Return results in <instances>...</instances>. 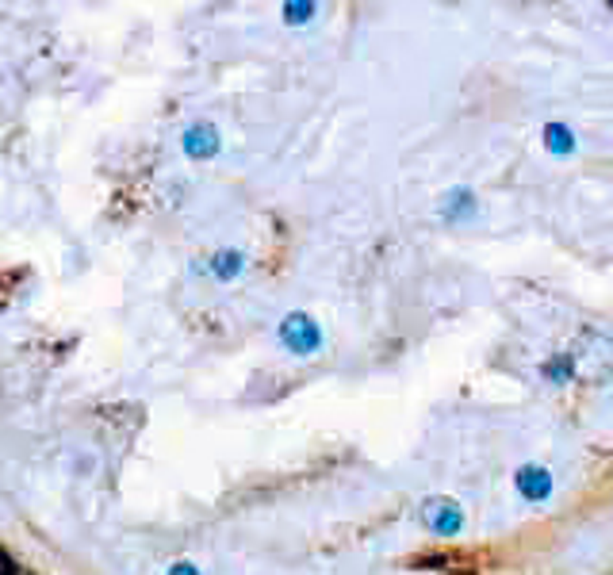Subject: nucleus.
<instances>
[{"instance_id": "obj_5", "label": "nucleus", "mask_w": 613, "mask_h": 575, "mask_svg": "<svg viewBox=\"0 0 613 575\" xmlns=\"http://www.w3.org/2000/svg\"><path fill=\"white\" fill-rule=\"evenodd\" d=\"M241 265H246V257H241L238 250H219L211 257V272L219 276V281H230V276H238Z\"/></svg>"}, {"instance_id": "obj_1", "label": "nucleus", "mask_w": 613, "mask_h": 575, "mask_svg": "<svg viewBox=\"0 0 613 575\" xmlns=\"http://www.w3.org/2000/svg\"><path fill=\"white\" fill-rule=\"evenodd\" d=\"M418 514H422V526L430 533H437V537H456L464 529V510L449 495H430L418 507Z\"/></svg>"}, {"instance_id": "obj_4", "label": "nucleus", "mask_w": 613, "mask_h": 575, "mask_svg": "<svg viewBox=\"0 0 613 575\" xmlns=\"http://www.w3.org/2000/svg\"><path fill=\"white\" fill-rule=\"evenodd\" d=\"M184 154L189 158H215L219 154V131L211 123H192L189 131H184Z\"/></svg>"}, {"instance_id": "obj_10", "label": "nucleus", "mask_w": 613, "mask_h": 575, "mask_svg": "<svg viewBox=\"0 0 613 575\" xmlns=\"http://www.w3.org/2000/svg\"><path fill=\"white\" fill-rule=\"evenodd\" d=\"M169 575H199V571H196V568H192V564H177V568H173V571H169Z\"/></svg>"}, {"instance_id": "obj_11", "label": "nucleus", "mask_w": 613, "mask_h": 575, "mask_svg": "<svg viewBox=\"0 0 613 575\" xmlns=\"http://www.w3.org/2000/svg\"><path fill=\"white\" fill-rule=\"evenodd\" d=\"M609 8H613V5H609Z\"/></svg>"}, {"instance_id": "obj_3", "label": "nucleus", "mask_w": 613, "mask_h": 575, "mask_svg": "<svg viewBox=\"0 0 613 575\" xmlns=\"http://www.w3.org/2000/svg\"><path fill=\"white\" fill-rule=\"evenodd\" d=\"M514 484H517V491H522L526 503H545V498L552 495V476H548V468H541V465L517 468Z\"/></svg>"}, {"instance_id": "obj_6", "label": "nucleus", "mask_w": 613, "mask_h": 575, "mask_svg": "<svg viewBox=\"0 0 613 575\" xmlns=\"http://www.w3.org/2000/svg\"><path fill=\"white\" fill-rule=\"evenodd\" d=\"M472 208H475L472 192H468V189H456V192H449V196H444V203H441V215H444V219H460V215H468Z\"/></svg>"}, {"instance_id": "obj_7", "label": "nucleus", "mask_w": 613, "mask_h": 575, "mask_svg": "<svg viewBox=\"0 0 613 575\" xmlns=\"http://www.w3.org/2000/svg\"><path fill=\"white\" fill-rule=\"evenodd\" d=\"M545 135H548V150H552V154H560V158H564V154L575 150V135L567 131L564 123H548V127H545Z\"/></svg>"}, {"instance_id": "obj_8", "label": "nucleus", "mask_w": 613, "mask_h": 575, "mask_svg": "<svg viewBox=\"0 0 613 575\" xmlns=\"http://www.w3.org/2000/svg\"><path fill=\"white\" fill-rule=\"evenodd\" d=\"M311 12H314V5H284L288 24H303V20H311Z\"/></svg>"}, {"instance_id": "obj_2", "label": "nucleus", "mask_w": 613, "mask_h": 575, "mask_svg": "<svg viewBox=\"0 0 613 575\" xmlns=\"http://www.w3.org/2000/svg\"><path fill=\"white\" fill-rule=\"evenodd\" d=\"M281 342L291 349V354L311 357V354H319V345H322V330H319V323H314L311 314L291 311L288 319L281 323Z\"/></svg>"}, {"instance_id": "obj_9", "label": "nucleus", "mask_w": 613, "mask_h": 575, "mask_svg": "<svg viewBox=\"0 0 613 575\" xmlns=\"http://www.w3.org/2000/svg\"><path fill=\"white\" fill-rule=\"evenodd\" d=\"M0 575H27L15 560H8V556H0Z\"/></svg>"}]
</instances>
